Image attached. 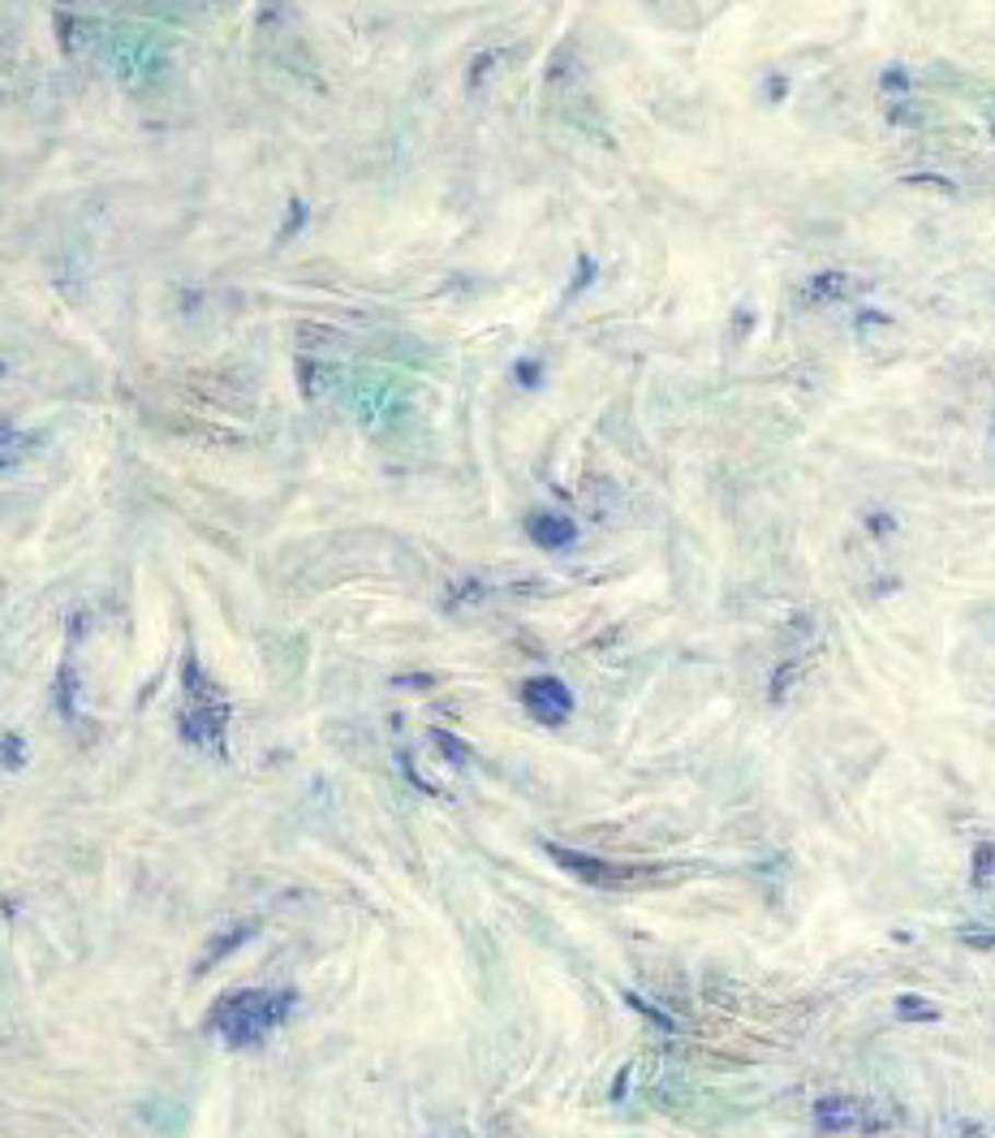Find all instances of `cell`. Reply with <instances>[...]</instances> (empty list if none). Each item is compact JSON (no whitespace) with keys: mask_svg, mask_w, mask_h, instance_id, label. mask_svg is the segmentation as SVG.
<instances>
[{"mask_svg":"<svg viewBox=\"0 0 995 1138\" xmlns=\"http://www.w3.org/2000/svg\"><path fill=\"white\" fill-rule=\"evenodd\" d=\"M293 1009V992H233L229 1000H220V1009L212 1013L215 1035L229 1044V1048H246V1044H259L264 1035H272L289 1018Z\"/></svg>","mask_w":995,"mask_h":1138,"instance_id":"6da1fadb","label":"cell"},{"mask_svg":"<svg viewBox=\"0 0 995 1138\" xmlns=\"http://www.w3.org/2000/svg\"><path fill=\"white\" fill-rule=\"evenodd\" d=\"M522 704L526 711L539 720V724H548V729H557V724H565L569 711H573V695H569V686L561 677H530L526 686H522Z\"/></svg>","mask_w":995,"mask_h":1138,"instance_id":"7a4b0ae2","label":"cell"},{"mask_svg":"<svg viewBox=\"0 0 995 1138\" xmlns=\"http://www.w3.org/2000/svg\"><path fill=\"white\" fill-rule=\"evenodd\" d=\"M815 1126L823 1135H845V1130H862L870 1126V1108L862 1100H850V1095H828L815 1104Z\"/></svg>","mask_w":995,"mask_h":1138,"instance_id":"3957f363","label":"cell"},{"mask_svg":"<svg viewBox=\"0 0 995 1138\" xmlns=\"http://www.w3.org/2000/svg\"><path fill=\"white\" fill-rule=\"evenodd\" d=\"M548 854L573 871V875H582V880H590V884H604V889H617V884H625L634 871H621V867H612V862H604V858H590V854H577V850H565V846H548Z\"/></svg>","mask_w":995,"mask_h":1138,"instance_id":"277c9868","label":"cell"},{"mask_svg":"<svg viewBox=\"0 0 995 1138\" xmlns=\"http://www.w3.org/2000/svg\"><path fill=\"white\" fill-rule=\"evenodd\" d=\"M224 720H229V708H224V704L190 708L182 716V733H186V742H195V746H203V751H224Z\"/></svg>","mask_w":995,"mask_h":1138,"instance_id":"5b68a950","label":"cell"},{"mask_svg":"<svg viewBox=\"0 0 995 1138\" xmlns=\"http://www.w3.org/2000/svg\"><path fill=\"white\" fill-rule=\"evenodd\" d=\"M526 535L539 544V548H569V544H577V526L561 518V513H539V518H530L526 522Z\"/></svg>","mask_w":995,"mask_h":1138,"instance_id":"8992f818","label":"cell"},{"mask_svg":"<svg viewBox=\"0 0 995 1138\" xmlns=\"http://www.w3.org/2000/svg\"><path fill=\"white\" fill-rule=\"evenodd\" d=\"M182 686H186V695H190V708H212V704H224V699H220V686H212V677L199 669L195 655H186V664H182Z\"/></svg>","mask_w":995,"mask_h":1138,"instance_id":"52a82bcc","label":"cell"},{"mask_svg":"<svg viewBox=\"0 0 995 1138\" xmlns=\"http://www.w3.org/2000/svg\"><path fill=\"white\" fill-rule=\"evenodd\" d=\"M431 742L440 746V755L453 764V768H461V764H470V746L461 742V738H453L448 729H431Z\"/></svg>","mask_w":995,"mask_h":1138,"instance_id":"ba28073f","label":"cell"},{"mask_svg":"<svg viewBox=\"0 0 995 1138\" xmlns=\"http://www.w3.org/2000/svg\"><path fill=\"white\" fill-rule=\"evenodd\" d=\"M22 759H26V742H22V733H4V768L13 773V768H22Z\"/></svg>","mask_w":995,"mask_h":1138,"instance_id":"9c48e42d","label":"cell"},{"mask_svg":"<svg viewBox=\"0 0 995 1138\" xmlns=\"http://www.w3.org/2000/svg\"><path fill=\"white\" fill-rule=\"evenodd\" d=\"M625 1000H630V1005H634V1009H639V1013H646V1018H651V1022H655V1026H664V1031H672V1018H668V1013H659V1009H655V1005H651V1000H642V996H634V992H625Z\"/></svg>","mask_w":995,"mask_h":1138,"instance_id":"30bf717a","label":"cell"},{"mask_svg":"<svg viewBox=\"0 0 995 1138\" xmlns=\"http://www.w3.org/2000/svg\"><path fill=\"white\" fill-rule=\"evenodd\" d=\"M897 1013H901V1018H935V1009H930L926 1000H918V996H901V1000H897Z\"/></svg>","mask_w":995,"mask_h":1138,"instance_id":"8fae6325","label":"cell"},{"mask_svg":"<svg viewBox=\"0 0 995 1138\" xmlns=\"http://www.w3.org/2000/svg\"><path fill=\"white\" fill-rule=\"evenodd\" d=\"M974 862H979V871H974V880H987V875H992L995 850H992V846H983V850H979V858H974Z\"/></svg>","mask_w":995,"mask_h":1138,"instance_id":"7c38bea8","label":"cell"},{"mask_svg":"<svg viewBox=\"0 0 995 1138\" xmlns=\"http://www.w3.org/2000/svg\"><path fill=\"white\" fill-rule=\"evenodd\" d=\"M517 380L530 388V384L539 380V362H526V358H522V362H517Z\"/></svg>","mask_w":995,"mask_h":1138,"instance_id":"4fadbf2b","label":"cell"}]
</instances>
